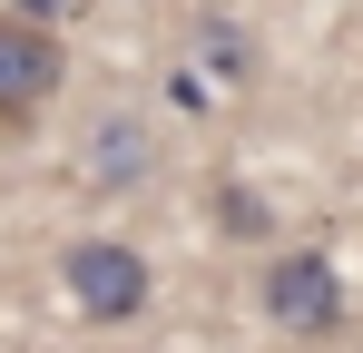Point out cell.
I'll return each instance as SVG.
<instances>
[{"instance_id":"52a82bcc","label":"cell","mask_w":363,"mask_h":353,"mask_svg":"<svg viewBox=\"0 0 363 353\" xmlns=\"http://www.w3.org/2000/svg\"><path fill=\"white\" fill-rule=\"evenodd\" d=\"M89 0H10V20H30V30H60V20H79Z\"/></svg>"},{"instance_id":"7a4b0ae2","label":"cell","mask_w":363,"mask_h":353,"mask_svg":"<svg viewBox=\"0 0 363 353\" xmlns=\"http://www.w3.org/2000/svg\"><path fill=\"white\" fill-rule=\"evenodd\" d=\"M255 294H265V324H285V334H304V344L344 324V275H334L314 245L265 255V285H255Z\"/></svg>"},{"instance_id":"8992f818","label":"cell","mask_w":363,"mask_h":353,"mask_svg":"<svg viewBox=\"0 0 363 353\" xmlns=\"http://www.w3.org/2000/svg\"><path fill=\"white\" fill-rule=\"evenodd\" d=\"M216 226H226V235H265V196H245V186H216Z\"/></svg>"},{"instance_id":"277c9868","label":"cell","mask_w":363,"mask_h":353,"mask_svg":"<svg viewBox=\"0 0 363 353\" xmlns=\"http://www.w3.org/2000/svg\"><path fill=\"white\" fill-rule=\"evenodd\" d=\"M89 176H99V186H138V176H147V128L99 118V138H89Z\"/></svg>"},{"instance_id":"6da1fadb","label":"cell","mask_w":363,"mask_h":353,"mask_svg":"<svg viewBox=\"0 0 363 353\" xmlns=\"http://www.w3.org/2000/svg\"><path fill=\"white\" fill-rule=\"evenodd\" d=\"M60 285H69V304H79L89 324H138L147 294H157V275H147V255L118 245V235H79L60 255Z\"/></svg>"},{"instance_id":"3957f363","label":"cell","mask_w":363,"mask_h":353,"mask_svg":"<svg viewBox=\"0 0 363 353\" xmlns=\"http://www.w3.org/2000/svg\"><path fill=\"white\" fill-rule=\"evenodd\" d=\"M69 79V50L60 30H30V20H10L0 10V128H30V118L50 108V89Z\"/></svg>"},{"instance_id":"5b68a950","label":"cell","mask_w":363,"mask_h":353,"mask_svg":"<svg viewBox=\"0 0 363 353\" xmlns=\"http://www.w3.org/2000/svg\"><path fill=\"white\" fill-rule=\"evenodd\" d=\"M196 50H206V69H216V79H245V69H255V40H245L236 20H216V10L196 20Z\"/></svg>"}]
</instances>
